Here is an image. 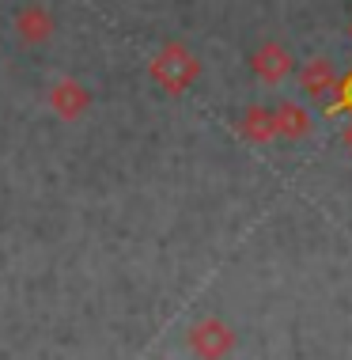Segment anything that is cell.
I'll return each instance as SVG.
<instances>
[{
	"instance_id": "1",
	"label": "cell",
	"mask_w": 352,
	"mask_h": 360,
	"mask_svg": "<svg viewBox=\"0 0 352 360\" xmlns=\"http://www.w3.org/2000/svg\"><path fill=\"white\" fill-rule=\"evenodd\" d=\"M148 76L167 95H182V91H190V87L197 84L201 61H197V53H193L190 46L167 42V46H159V53L148 61Z\"/></svg>"
},
{
	"instance_id": "2",
	"label": "cell",
	"mask_w": 352,
	"mask_h": 360,
	"mask_svg": "<svg viewBox=\"0 0 352 360\" xmlns=\"http://www.w3.org/2000/svg\"><path fill=\"white\" fill-rule=\"evenodd\" d=\"M50 110L61 122H80L87 110H91V91L76 80V76H61L50 87Z\"/></svg>"
},
{
	"instance_id": "3",
	"label": "cell",
	"mask_w": 352,
	"mask_h": 360,
	"mask_svg": "<svg viewBox=\"0 0 352 360\" xmlns=\"http://www.w3.org/2000/svg\"><path fill=\"white\" fill-rule=\"evenodd\" d=\"M250 69L261 84H280L285 76H292V69H296V57H292L288 46H280V42H261L258 50L250 53Z\"/></svg>"
},
{
	"instance_id": "4",
	"label": "cell",
	"mask_w": 352,
	"mask_h": 360,
	"mask_svg": "<svg viewBox=\"0 0 352 360\" xmlns=\"http://www.w3.org/2000/svg\"><path fill=\"white\" fill-rule=\"evenodd\" d=\"M57 31V19L53 12L46 4H38V0H31V4H23L15 12V34H19V42H27V46H42V42H50Z\"/></svg>"
},
{
	"instance_id": "5",
	"label": "cell",
	"mask_w": 352,
	"mask_h": 360,
	"mask_svg": "<svg viewBox=\"0 0 352 360\" xmlns=\"http://www.w3.org/2000/svg\"><path fill=\"white\" fill-rule=\"evenodd\" d=\"M337 84H341V76H337L330 57H311V61H303V69H299L303 95H311V99H326L330 91H337Z\"/></svg>"
},
{
	"instance_id": "6",
	"label": "cell",
	"mask_w": 352,
	"mask_h": 360,
	"mask_svg": "<svg viewBox=\"0 0 352 360\" xmlns=\"http://www.w3.org/2000/svg\"><path fill=\"white\" fill-rule=\"evenodd\" d=\"M190 345L197 349V353L204 360H212V356H223L231 349V330L216 323V319H204V323L193 326V334H190Z\"/></svg>"
},
{
	"instance_id": "7",
	"label": "cell",
	"mask_w": 352,
	"mask_h": 360,
	"mask_svg": "<svg viewBox=\"0 0 352 360\" xmlns=\"http://www.w3.org/2000/svg\"><path fill=\"white\" fill-rule=\"evenodd\" d=\"M273 125H277V137L285 141H299L311 133V114L303 110V106L296 99H285L273 106Z\"/></svg>"
},
{
	"instance_id": "8",
	"label": "cell",
	"mask_w": 352,
	"mask_h": 360,
	"mask_svg": "<svg viewBox=\"0 0 352 360\" xmlns=\"http://www.w3.org/2000/svg\"><path fill=\"white\" fill-rule=\"evenodd\" d=\"M239 133H242L250 144H269L273 137H277L273 110H269V106H247V110L239 114Z\"/></svg>"
},
{
	"instance_id": "9",
	"label": "cell",
	"mask_w": 352,
	"mask_h": 360,
	"mask_svg": "<svg viewBox=\"0 0 352 360\" xmlns=\"http://www.w3.org/2000/svg\"><path fill=\"white\" fill-rule=\"evenodd\" d=\"M345 144H348V152H352V125L345 129Z\"/></svg>"
},
{
	"instance_id": "10",
	"label": "cell",
	"mask_w": 352,
	"mask_h": 360,
	"mask_svg": "<svg viewBox=\"0 0 352 360\" xmlns=\"http://www.w3.org/2000/svg\"><path fill=\"white\" fill-rule=\"evenodd\" d=\"M345 87H348V91H345V99H348V103H352V80H348V84H345Z\"/></svg>"
},
{
	"instance_id": "11",
	"label": "cell",
	"mask_w": 352,
	"mask_h": 360,
	"mask_svg": "<svg viewBox=\"0 0 352 360\" xmlns=\"http://www.w3.org/2000/svg\"><path fill=\"white\" fill-rule=\"evenodd\" d=\"M348 31H352V27H348Z\"/></svg>"
}]
</instances>
